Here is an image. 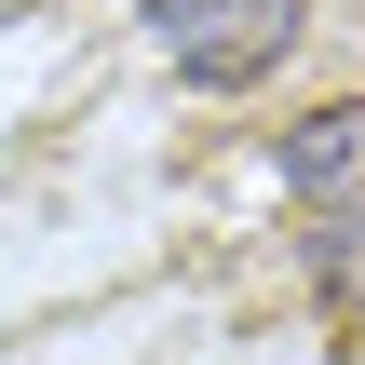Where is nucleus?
<instances>
[{
  "label": "nucleus",
  "mask_w": 365,
  "mask_h": 365,
  "mask_svg": "<svg viewBox=\"0 0 365 365\" xmlns=\"http://www.w3.org/2000/svg\"><path fill=\"white\" fill-rule=\"evenodd\" d=\"M298 54V0H230L217 27H190L176 41V81H203V95H244L257 68H284Z\"/></svg>",
  "instance_id": "f257e3e1"
},
{
  "label": "nucleus",
  "mask_w": 365,
  "mask_h": 365,
  "mask_svg": "<svg viewBox=\"0 0 365 365\" xmlns=\"http://www.w3.org/2000/svg\"><path fill=\"white\" fill-rule=\"evenodd\" d=\"M284 190H298V203H339V217L365 203V95L312 108V122H284Z\"/></svg>",
  "instance_id": "f03ea898"
},
{
  "label": "nucleus",
  "mask_w": 365,
  "mask_h": 365,
  "mask_svg": "<svg viewBox=\"0 0 365 365\" xmlns=\"http://www.w3.org/2000/svg\"><path fill=\"white\" fill-rule=\"evenodd\" d=\"M325 312H352V325H365V203L325 230Z\"/></svg>",
  "instance_id": "7ed1b4c3"
},
{
  "label": "nucleus",
  "mask_w": 365,
  "mask_h": 365,
  "mask_svg": "<svg viewBox=\"0 0 365 365\" xmlns=\"http://www.w3.org/2000/svg\"><path fill=\"white\" fill-rule=\"evenodd\" d=\"M135 14H149V27H163V54H176V41H190V27H217L230 0H135Z\"/></svg>",
  "instance_id": "20e7f679"
}]
</instances>
